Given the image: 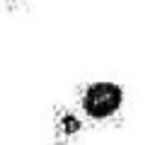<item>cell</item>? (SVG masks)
Instances as JSON below:
<instances>
[{
  "label": "cell",
  "mask_w": 155,
  "mask_h": 145,
  "mask_svg": "<svg viewBox=\"0 0 155 145\" xmlns=\"http://www.w3.org/2000/svg\"><path fill=\"white\" fill-rule=\"evenodd\" d=\"M121 102H124V89L109 80L90 82L80 94V109L87 118H109L119 111Z\"/></svg>",
  "instance_id": "obj_1"
}]
</instances>
